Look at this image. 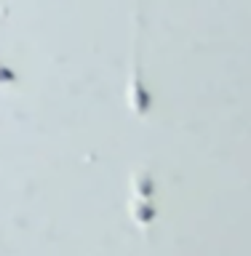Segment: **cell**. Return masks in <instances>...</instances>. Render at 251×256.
<instances>
[{
    "mask_svg": "<svg viewBox=\"0 0 251 256\" xmlns=\"http://www.w3.org/2000/svg\"><path fill=\"white\" fill-rule=\"evenodd\" d=\"M126 102L136 118H147L152 110V96L142 80V11H139V3L134 8V46H131V72H128Z\"/></svg>",
    "mask_w": 251,
    "mask_h": 256,
    "instance_id": "cell-1",
    "label": "cell"
}]
</instances>
